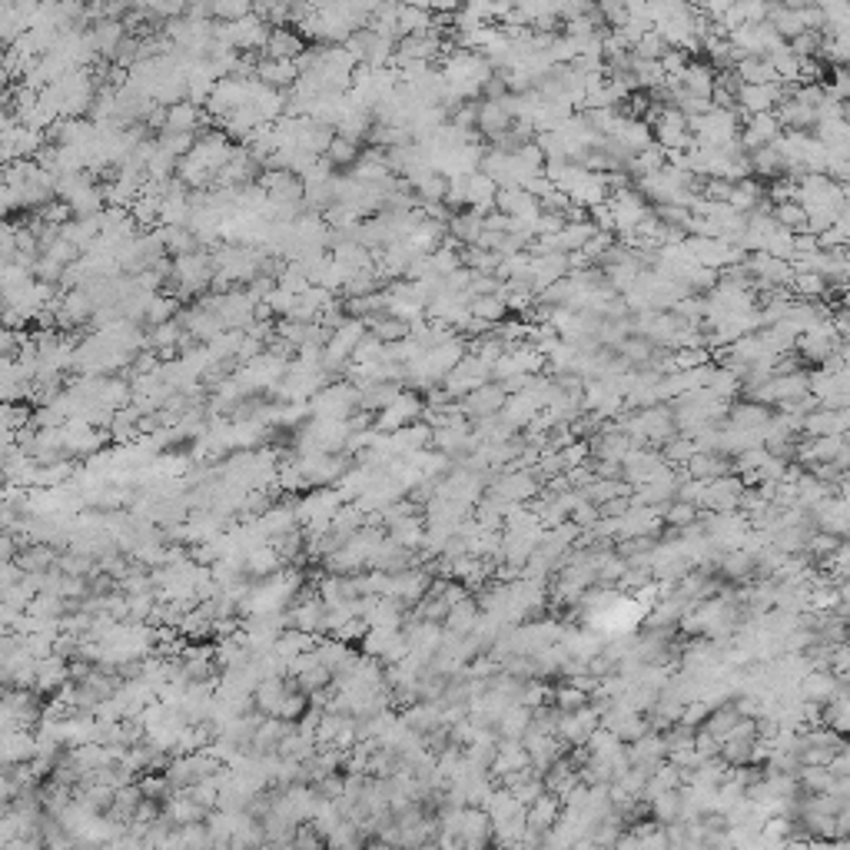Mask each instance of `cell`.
Masks as SVG:
<instances>
[{"mask_svg": "<svg viewBox=\"0 0 850 850\" xmlns=\"http://www.w3.org/2000/svg\"><path fill=\"white\" fill-rule=\"evenodd\" d=\"M774 216H778L780 226H787L791 233H807V210H804V203H797V199H784V203H774Z\"/></svg>", "mask_w": 850, "mask_h": 850, "instance_id": "cell-46", "label": "cell"}, {"mask_svg": "<svg viewBox=\"0 0 850 850\" xmlns=\"http://www.w3.org/2000/svg\"><path fill=\"white\" fill-rule=\"evenodd\" d=\"M253 13V0H210L213 21H243Z\"/></svg>", "mask_w": 850, "mask_h": 850, "instance_id": "cell-50", "label": "cell"}, {"mask_svg": "<svg viewBox=\"0 0 850 850\" xmlns=\"http://www.w3.org/2000/svg\"><path fill=\"white\" fill-rule=\"evenodd\" d=\"M435 27V11L429 7H402L399 11V40L412 34H429Z\"/></svg>", "mask_w": 850, "mask_h": 850, "instance_id": "cell-39", "label": "cell"}, {"mask_svg": "<svg viewBox=\"0 0 850 850\" xmlns=\"http://www.w3.org/2000/svg\"><path fill=\"white\" fill-rule=\"evenodd\" d=\"M512 123H515V114L505 97H501V100H482V104H478V133H485L489 140L501 137Z\"/></svg>", "mask_w": 850, "mask_h": 850, "instance_id": "cell-16", "label": "cell"}, {"mask_svg": "<svg viewBox=\"0 0 850 850\" xmlns=\"http://www.w3.org/2000/svg\"><path fill=\"white\" fill-rule=\"evenodd\" d=\"M257 77L263 83H269V87H276V90H292L296 80H299V63L286 57H266V54H259Z\"/></svg>", "mask_w": 850, "mask_h": 850, "instance_id": "cell-13", "label": "cell"}, {"mask_svg": "<svg viewBox=\"0 0 850 850\" xmlns=\"http://www.w3.org/2000/svg\"><path fill=\"white\" fill-rule=\"evenodd\" d=\"M751 156V173L754 176H768V180H780L787 176V156L780 150L778 143H768V147H757V150H747Z\"/></svg>", "mask_w": 850, "mask_h": 850, "instance_id": "cell-21", "label": "cell"}, {"mask_svg": "<svg viewBox=\"0 0 850 850\" xmlns=\"http://www.w3.org/2000/svg\"><path fill=\"white\" fill-rule=\"evenodd\" d=\"M309 47V40H306L296 27H273L269 30V40H266V57H286V60H296L303 50Z\"/></svg>", "mask_w": 850, "mask_h": 850, "instance_id": "cell-22", "label": "cell"}, {"mask_svg": "<svg viewBox=\"0 0 850 850\" xmlns=\"http://www.w3.org/2000/svg\"><path fill=\"white\" fill-rule=\"evenodd\" d=\"M495 210H501L505 216H512V220L535 223L538 216H542V197H535L532 189H525V187H499Z\"/></svg>", "mask_w": 850, "mask_h": 850, "instance_id": "cell-7", "label": "cell"}, {"mask_svg": "<svg viewBox=\"0 0 850 850\" xmlns=\"http://www.w3.org/2000/svg\"><path fill=\"white\" fill-rule=\"evenodd\" d=\"M309 704H313V701H309V694H306V691H303L299 685H292V687H290V694H286V701H282V708H280V714H276V718H286V721H299L306 711H309Z\"/></svg>", "mask_w": 850, "mask_h": 850, "instance_id": "cell-52", "label": "cell"}, {"mask_svg": "<svg viewBox=\"0 0 850 850\" xmlns=\"http://www.w3.org/2000/svg\"><path fill=\"white\" fill-rule=\"evenodd\" d=\"M538 492V482L528 472H501L495 482H489V495L501 499L505 505H518V501H532Z\"/></svg>", "mask_w": 850, "mask_h": 850, "instance_id": "cell-12", "label": "cell"}, {"mask_svg": "<svg viewBox=\"0 0 850 850\" xmlns=\"http://www.w3.org/2000/svg\"><path fill=\"white\" fill-rule=\"evenodd\" d=\"M770 4H774V0H741V11H745L747 24H764L770 13Z\"/></svg>", "mask_w": 850, "mask_h": 850, "instance_id": "cell-56", "label": "cell"}, {"mask_svg": "<svg viewBox=\"0 0 850 850\" xmlns=\"http://www.w3.org/2000/svg\"><path fill=\"white\" fill-rule=\"evenodd\" d=\"M37 757V731L34 728H17V731H4V745H0V761L4 764H24Z\"/></svg>", "mask_w": 850, "mask_h": 850, "instance_id": "cell-17", "label": "cell"}, {"mask_svg": "<svg viewBox=\"0 0 850 850\" xmlns=\"http://www.w3.org/2000/svg\"><path fill=\"white\" fill-rule=\"evenodd\" d=\"M416 611H412V618H422V621H442L445 625V618H449V611H452V605L445 602L442 594H435V592H429L422 602H416Z\"/></svg>", "mask_w": 850, "mask_h": 850, "instance_id": "cell-48", "label": "cell"}, {"mask_svg": "<svg viewBox=\"0 0 850 850\" xmlns=\"http://www.w3.org/2000/svg\"><path fill=\"white\" fill-rule=\"evenodd\" d=\"M402 718L412 731L429 734L435 728H442V701H416V704L402 708Z\"/></svg>", "mask_w": 850, "mask_h": 850, "instance_id": "cell-25", "label": "cell"}, {"mask_svg": "<svg viewBox=\"0 0 850 850\" xmlns=\"http://www.w3.org/2000/svg\"><path fill=\"white\" fill-rule=\"evenodd\" d=\"M598 13H602L605 27H625L631 17L628 7H625V0H598Z\"/></svg>", "mask_w": 850, "mask_h": 850, "instance_id": "cell-54", "label": "cell"}, {"mask_svg": "<svg viewBox=\"0 0 850 850\" xmlns=\"http://www.w3.org/2000/svg\"><path fill=\"white\" fill-rule=\"evenodd\" d=\"M280 568H286V559H282L280 548L273 545V542L246 551V571H249L253 578H269V575H276Z\"/></svg>", "mask_w": 850, "mask_h": 850, "instance_id": "cell-26", "label": "cell"}, {"mask_svg": "<svg viewBox=\"0 0 850 850\" xmlns=\"http://www.w3.org/2000/svg\"><path fill=\"white\" fill-rule=\"evenodd\" d=\"M164 814L173 821V824H203L206 821V807L193 797L189 791H173L170 797L164 801Z\"/></svg>", "mask_w": 850, "mask_h": 850, "instance_id": "cell-19", "label": "cell"}, {"mask_svg": "<svg viewBox=\"0 0 850 850\" xmlns=\"http://www.w3.org/2000/svg\"><path fill=\"white\" fill-rule=\"evenodd\" d=\"M366 326H369V332H375V336L383 339V342H402V339L412 332V323H406V319H399V316H392L389 309H383V313H375L366 319Z\"/></svg>", "mask_w": 850, "mask_h": 850, "instance_id": "cell-32", "label": "cell"}, {"mask_svg": "<svg viewBox=\"0 0 850 850\" xmlns=\"http://www.w3.org/2000/svg\"><path fill=\"white\" fill-rule=\"evenodd\" d=\"M774 419L768 412V406L764 402H737V406H731L728 408V425H734V429H764L768 422Z\"/></svg>", "mask_w": 850, "mask_h": 850, "instance_id": "cell-30", "label": "cell"}, {"mask_svg": "<svg viewBox=\"0 0 850 850\" xmlns=\"http://www.w3.org/2000/svg\"><path fill=\"white\" fill-rule=\"evenodd\" d=\"M71 681V658L63 654H47V658H37V681L34 687L40 694H57L60 687Z\"/></svg>", "mask_w": 850, "mask_h": 850, "instance_id": "cell-14", "label": "cell"}, {"mask_svg": "<svg viewBox=\"0 0 850 850\" xmlns=\"http://www.w3.org/2000/svg\"><path fill=\"white\" fill-rule=\"evenodd\" d=\"M468 313L475 316V319H482V323H489V326H499V323H505V316H509V299H505L501 292H495V296H475L472 306H468Z\"/></svg>", "mask_w": 850, "mask_h": 850, "instance_id": "cell-38", "label": "cell"}, {"mask_svg": "<svg viewBox=\"0 0 850 850\" xmlns=\"http://www.w3.org/2000/svg\"><path fill=\"white\" fill-rule=\"evenodd\" d=\"M266 303L273 306V313H276V316H290V313H292V306H296V292H290V290H282V286H276V290L269 292Z\"/></svg>", "mask_w": 850, "mask_h": 850, "instance_id": "cell-57", "label": "cell"}, {"mask_svg": "<svg viewBox=\"0 0 850 850\" xmlns=\"http://www.w3.org/2000/svg\"><path fill=\"white\" fill-rule=\"evenodd\" d=\"M206 110L193 100H176V104L166 106V127L164 130H180V133H199L203 123H206Z\"/></svg>", "mask_w": 850, "mask_h": 850, "instance_id": "cell-18", "label": "cell"}, {"mask_svg": "<svg viewBox=\"0 0 850 850\" xmlns=\"http://www.w3.org/2000/svg\"><path fill=\"white\" fill-rule=\"evenodd\" d=\"M780 137H784V123H780L778 110H770V114H751V117L741 123V143H745L747 150L778 143Z\"/></svg>", "mask_w": 850, "mask_h": 850, "instance_id": "cell-9", "label": "cell"}, {"mask_svg": "<svg viewBox=\"0 0 850 850\" xmlns=\"http://www.w3.org/2000/svg\"><path fill=\"white\" fill-rule=\"evenodd\" d=\"M389 535L396 538L399 545L406 548H422L425 545V515H406V518H399V522H392L389 528H385Z\"/></svg>", "mask_w": 850, "mask_h": 850, "instance_id": "cell-37", "label": "cell"}, {"mask_svg": "<svg viewBox=\"0 0 850 850\" xmlns=\"http://www.w3.org/2000/svg\"><path fill=\"white\" fill-rule=\"evenodd\" d=\"M741 721H745V714L737 711V704H718V708L708 714V721L701 724V728H704L711 737H718V741L724 745V737H731V731Z\"/></svg>", "mask_w": 850, "mask_h": 850, "instance_id": "cell-36", "label": "cell"}, {"mask_svg": "<svg viewBox=\"0 0 850 850\" xmlns=\"http://www.w3.org/2000/svg\"><path fill=\"white\" fill-rule=\"evenodd\" d=\"M685 472L698 482H714L721 475H731V462H728V452H694L687 459Z\"/></svg>", "mask_w": 850, "mask_h": 850, "instance_id": "cell-24", "label": "cell"}, {"mask_svg": "<svg viewBox=\"0 0 850 850\" xmlns=\"http://www.w3.org/2000/svg\"><path fill=\"white\" fill-rule=\"evenodd\" d=\"M745 478H734V475H721L714 482H704V495H701V509L708 512H737L741 509V499H745Z\"/></svg>", "mask_w": 850, "mask_h": 850, "instance_id": "cell-4", "label": "cell"}, {"mask_svg": "<svg viewBox=\"0 0 850 850\" xmlns=\"http://www.w3.org/2000/svg\"><path fill=\"white\" fill-rule=\"evenodd\" d=\"M668 47H671V44L664 40L661 30H658V27H652V30H648V34L641 37L638 44L631 47V54H638V57H644V60H661Z\"/></svg>", "mask_w": 850, "mask_h": 850, "instance_id": "cell-51", "label": "cell"}, {"mask_svg": "<svg viewBox=\"0 0 850 850\" xmlns=\"http://www.w3.org/2000/svg\"><path fill=\"white\" fill-rule=\"evenodd\" d=\"M492 379V366L485 359H478L475 352H468L466 359L459 362L455 366L452 373L445 375V389L452 392V399H462V396H468L472 389H478L482 383H489Z\"/></svg>", "mask_w": 850, "mask_h": 850, "instance_id": "cell-6", "label": "cell"}, {"mask_svg": "<svg viewBox=\"0 0 850 850\" xmlns=\"http://www.w3.org/2000/svg\"><path fill=\"white\" fill-rule=\"evenodd\" d=\"M687 63H691V50L668 47V50H664V57H661V71H664V77H681Z\"/></svg>", "mask_w": 850, "mask_h": 850, "instance_id": "cell-55", "label": "cell"}, {"mask_svg": "<svg viewBox=\"0 0 850 850\" xmlns=\"http://www.w3.org/2000/svg\"><path fill=\"white\" fill-rule=\"evenodd\" d=\"M60 561V548L50 545V542H30V545L21 548V555H17V565L24 571H50L57 568Z\"/></svg>", "mask_w": 850, "mask_h": 850, "instance_id": "cell-29", "label": "cell"}, {"mask_svg": "<svg viewBox=\"0 0 850 850\" xmlns=\"http://www.w3.org/2000/svg\"><path fill=\"white\" fill-rule=\"evenodd\" d=\"M489 840H495V821L485 807L468 804L462 814V847H485Z\"/></svg>", "mask_w": 850, "mask_h": 850, "instance_id": "cell-15", "label": "cell"}, {"mask_svg": "<svg viewBox=\"0 0 850 850\" xmlns=\"http://www.w3.org/2000/svg\"><path fill=\"white\" fill-rule=\"evenodd\" d=\"M326 156H329V164L336 166L339 173H346V170H352V166L359 164V156H362V143H356V140H349V137H342V133H336V140L329 143Z\"/></svg>", "mask_w": 850, "mask_h": 850, "instance_id": "cell-40", "label": "cell"}, {"mask_svg": "<svg viewBox=\"0 0 850 850\" xmlns=\"http://www.w3.org/2000/svg\"><path fill=\"white\" fill-rule=\"evenodd\" d=\"M63 263L60 259H54V257H47V253H40L37 257V263H34V276L40 282H50V286H60V280H63Z\"/></svg>", "mask_w": 850, "mask_h": 850, "instance_id": "cell-53", "label": "cell"}, {"mask_svg": "<svg viewBox=\"0 0 850 850\" xmlns=\"http://www.w3.org/2000/svg\"><path fill=\"white\" fill-rule=\"evenodd\" d=\"M156 233L164 236V246H166V257H187V253H197V249H203V243H199V236L193 233V226H156Z\"/></svg>", "mask_w": 850, "mask_h": 850, "instance_id": "cell-28", "label": "cell"}, {"mask_svg": "<svg viewBox=\"0 0 850 850\" xmlns=\"http://www.w3.org/2000/svg\"><path fill=\"white\" fill-rule=\"evenodd\" d=\"M791 286L797 296H804V299H817V296H824L827 280L821 276V273H811V269H794Z\"/></svg>", "mask_w": 850, "mask_h": 850, "instance_id": "cell-49", "label": "cell"}, {"mask_svg": "<svg viewBox=\"0 0 850 850\" xmlns=\"http://www.w3.org/2000/svg\"><path fill=\"white\" fill-rule=\"evenodd\" d=\"M402 7H429L432 11V0H399Z\"/></svg>", "mask_w": 850, "mask_h": 850, "instance_id": "cell-58", "label": "cell"}, {"mask_svg": "<svg viewBox=\"0 0 850 850\" xmlns=\"http://www.w3.org/2000/svg\"><path fill=\"white\" fill-rule=\"evenodd\" d=\"M432 578H435V575H432L425 565H412V568L396 571V575H392L389 594H392V598H399V602H406V605H416V602H422V598L429 594Z\"/></svg>", "mask_w": 850, "mask_h": 850, "instance_id": "cell-10", "label": "cell"}, {"mask_svg": "<svg viewBox=\"0 0 850 850\" xmlns=\"http://www.w3.org/2000/svg\"><path fill=\"white\" fill-rule=\"evenodd\" d=\"M677 80H681V87H685L687 94L711 100L714 87H718V71L711 67L708 60H691V63L685 67V73H681Z\"/></svg>", "mask_w": 850, "mask_h": 850, "instance_id": "cell-23", "label": "cell"}, {"mask_svg": "<svg viewBox=\"0 0 850 850\" xmlns=\"http://www.w3.org/2000/svg\"><path fill=\"white\" fill-rule=\"evenodd\" d=\"M292 677H296V685L303 687L306 694H316V691H326V687L336 685V675H332L323 661L309 664L306 671H299V675H292Z\"/></svg>", "mask_w": 850, "mask_h": 850, "instance_id": "cell-44", "label": "cell"}, {"mask_svg": "<svg viewBox=\"0 0 850 850\" xmlns=\"http://www.w3.org/2000/svg\"><path fill=\"white\" fill-rule=\"evenodd\" d=\"M495 197H499V183L489 173L475 170V173L462 176V203H466V210L492 213L495 210Z\"/></svg>", "mask_w": 850, "mask_h": 850, "instance_id": "cell-11", "label": "cell"}, {"mask_svg": "<svg viewBox=\"0 0 850 850\" xmlns=\"http://www.w3.org/2000/svg\"><path fill=\"white\" fill-rule=\"evenodd\" d=\"M180 313H183V299H180V296L156 292V296H153V303H150V309H147V326L170 323V319H176Z\"/></svg>", "mask_w": 850, "mask_h": 850, "instance_id": "cell-42", "label": "cell"}, {"mask_svg": "<svg viewBox=\"0 0 850 850\" xmlns=\"http://www.w3.org/2000/svg\"><path fill=\"white\" fill-rule=\"evenodd\" d=\"M90 34H94V44L97 50H100V57L114 60L117 50L123 47V40L130 37V27L127 21H110V17H104V21H97V24L90 27Z\"/></svg>", "mask_w": 850, "mask_h": 850, "instance_id": "cell-20", "label": "cell"}, {"mask_svg": "<svg viewBox=\"0 0 850 850\" xmlns=\"http://www.w3.org/2000/svg\"><path fill=\"white\" fill-rule=\"evenodd\" d=\"M462 257H466V266L472 269V273H499L501 266V253H495V249H485V246H462Z\"/></svg>", "mask_w": 850, "mask_h": 850, "instance_id": "cell-43", "label": "cell"}, {"mask_svg": "<svg viewBox=\"0 0 850 850\" xmlns=\"http://www.w3.org/2000/svg\"><path fill=\"white\" fill-rule=\"evenodd\" d=\"M478 618H482V608H478V598H462V602H455L452 611H449V618H445V631L449 635H472V628L478 625Z\"/></svg>", "mask_w": 850, "mask_h": 850, "instance_id": "cell-31", "label": "cell"}, {"mask_svg": "<svg viewBox=\"0 0 850 850\" xmlns=\"http://www.w3.org/2000/svg\"><path fill=\"white\" fill-rule=\"evenodd\" d=\"M728 203H731L737 213H747V216H751V213L764 210V203H768V189L745 176V180H737V183L731 187Z\"/></svg>", "mask_w": 850, "mask_h": 850, "instance_id": "cell-27", "label": "cell"}, {"mask_svg": "<svg viewBox=\"0 0 850 850\" xmlns=\"http://www.w3.org/2000/svg\"><path fill=\"white\" fill-rule=\"evenodd\" d=\"M422 412H425V399H422L416 389H406V392H402V396H399L392 406H385L383 412H375V429H379V432H399L402 425L419 422Z\"/></svg>", "mask_w": 850, "mask_h": 850, "instance_id": "cell-3", "label": "cell"}, {"mask_svg": "<svg viewBox=\"0 0 850 850\" xmlns=\"http://www.w3.org/2000/svg\"><path fill=\"white\" fill-rule=\"evenodd\" d=\"M778 4H784V7H804V4H811V0H778Z\"/></svg>", "mask_w": 850, "mask_h": 850, "instance_id": "cell-59", "label": "cell"}, {"mask_svg": "<svg viewBox=\"0 0 850 850\" xmlns=\"http://www.w3.org/2000/svg\"><path fill=\"white\" fill-rule=\"evenodd\" d=\"M787 90L780 83H745L741 94H737V114L741 120H747L751 114H770L784 104Z\"/></svg>", "mask_w": 850, "mask_h": 850, "instance_id": "cell-5", "label": "cell"}, {"mask_svg": "<svg viewBox=\"0 0 850 850\" xmlns=\"http://www.w3.org/2000/svg\"><path fill=\"white\" fill-rule=\"evenodd\" d=\"M143 801V791H140V780H133V784H123V787H117V797H114V807L106 811V814L120 817V821H133V814H137V807H140Z\"/></svg>", "mask_w": 850, "mask_h": 850, "instance_id": "cell-41", "label": "cell"}, {"mask_svg": "<svg viewBox=\"0 0 850 850\" xmlns=\"http://www.w3.org/2000/svg\"><path fill=\"white\" fill-rule=\"evenodd\" d=\"M505 402H509V389H505V383H499V379H489V383H482L478 389H472L468 396L459 399L462 412H466L472 422L499 416L501 408H505Z\"/></svg>", "mask_w": 850, "mask_h": 850, "instance_id": "cell-2", "label": "cell"}, {"mask_svg": "<svg viewBox=\"0 0 850 850\" xmlns=\"http://www.w3.org/2000/svg\"><path fill=\"white\" fill-rule=\"evenodd\" d=\"M156 143H160V150H166L170 156H187L193 147H197V133H180V130H160L156 133Z\"/></svg>", "mask_w": 850, "mask_h": 850, "instance_id": "cell-47", "label": "cell"}, {"mask_svg": "<svg viewBox=\"0 0 850 850\" xmlns=\"http://www.w3.org/2000/svg\"><path fill=\"white\" fill-rule=\"evenodd\" d=\"M532 714H535V708H528V704H522V701L512 704V708L499 718V724H495L499 737H515V741H522L525 734H528V728H532Z\"/></svg>", "mask_w": 850, "mask_h": 850, "instance_id": "cell-34", "label": "cell"}, {"mask_svg": "<svg viewBox=\"0 0 850 850\" xmlns=\"http://www.w3.org/2000/svg\"><path fill=\"white\" fill-rule=\"evenodd\" d=\"M97 306L90 299V292L77 286V290H63V296L57 299V323L63 329H80L94 319Z\"/></svg>", "mask_w": 850, "mask_h": 850, "instance_id": "cell-8", "label": "cell"}, {"mask_svg": "<svg viewBox=\"0 0 850 850\" xmlns=\"http://www.w3.org/2000/svg\"><path fill=\"white\" fill-rule=\"evenodd\" d=\"M734 71H737V77H741L745 83H780V77H778V71H774L770 57L747 54V57H741L737 63H734Z\"/></svg>", "mask_w": 850, "mask_h": 850, "instance_id": "cell-35", "label": "cell"}, {"mask_svg": "<svg viewBox=\"0 0 850 850\" xmlns=\"http://www.w3.org/2000/svg\"><path fill=\"white\" fill-rule=\"evenodd\" d=\"M551 704L559 711H578L585 708V704H592V691H585L582 685L568 681V685H561V687H551Z\"/></svg>", "mask_w": 850, "mask_h": 850, "instance_id": "cell-45", "label": "cell"}, {"mask_svg": "<svg viewBox=\"0 0 850 850\" xmlns=\"http://www.w3.org/2000/svg\"><path fill=\"white\" fill-rule=\"evenodd\" d=\"M326 615H329V605L319 598L316 588H303V592L290 602V608H286L290 628L309 631V635H326Z\"/></svg>", "mask_w": 850, "mask_h": 850, "instance_id": "cell-1", "label": "cell"}, {"mask_svg": "<svg viewBox=\"0 0 850 850\" xmlns=\"http://www.w3.org/2000/svg\"><path fill=\"white\" fill-rule=\"evenodd\" d=\"M316 644V635H309V631H299V628H286L280 635V641H276V648L273 652L280 654L282 661H286V668H290V661H296L299 654H306V652H313Z\"/></svg>", "mask_w": 850, "mask_h": 850, "instance_id": "cell-33", "label": "cell"}]
</instances>
